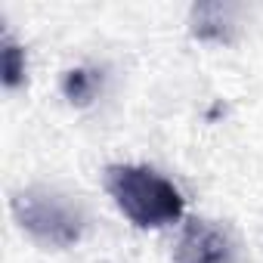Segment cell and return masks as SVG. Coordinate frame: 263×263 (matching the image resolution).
Segmentation results:
<instances>
[{"label": "cell", "instance_id": "6da1fadb", "mask_svg": "<svg viewBox=\"0 0 263 263\" xmlns=\"http://www.w3.org/2000/svg\"><path fill=\"white\" fill-rule=\"evenodd\" d=\"M105 189L121 214L140 229H158L183 217L180 189L146 164H111L105 171Z\"/></svg>", "mask_w": 263, "mask_h": 263}, {"label": "cell", "instance_id": "7a4b0ae2", "mask_svg": "<svg viewBox=\"0 0 263 263\" xmlns=\"http://www.w3.org/2000/svg\"><path fill=\"white\" fill-rule=\"evenodd\" d=\"M13 214L22 229L53 248H68L84 232V214L74 201L47 186H28L13 195Z\"/></svg>", "mask_w": 263, "mask_h": 263}, {"label": "cell", "instance_id": "3957f363", "mask_svg": "<svg viewBox=\"0 0 263 263\" xmlns=\"http://www.w3.org/2000/svg\"><path fill=\"white\" fill-rule=\"evenodd\" d=\"M174 263H232V241L217 223L189 220L177 241Z\"/></svg>", "mask_w": 263, "mask_h": 263}, {"label": "cell", "instance_id": "277c9868", "mask_svg": "<svg viewBox=\"0 0 263 263\" xmlns=\"http://www.w3.org/2000/svg\"><path fill=\"white\" fill-rule=\"evenodd\" d=\"M96 87H99V74L87 71V68H71L62 81V90L74 105H87L96 96Z\"/></svg>", "mask_w": 263, "mask_h": 263}, {"label": "cell", "instance_id": "5b68a950", "mask_svg": "<svg viewBox=\"0 0 263 263\" xmlns=\"http://www.w3.org/2000/svg\"><path fill=\"white\" fill-rule=\"evenodd\" d=\"M0 68H4V84L7 87H19L25 78V50L13 41L4 37V50H0Z\"/></svg>", "mask_w": 263, "mask_h": 263}]
</instances>
